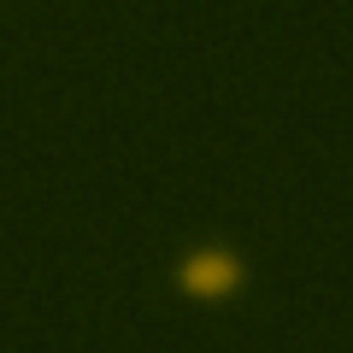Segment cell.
Returning <instances> with one entry per match:
<instances>
[{"label": "cell", "instance_id": "1", "mask_svg": "<svg viewBox=\"0 0 353 353\" xmlns=\"http://www.w3.org/2000/svg\"><path fill=\"white\" fill-rule=\"evenodd\" d=\"M176 289L189 294V301H230L241 289V259L224 248H201L189 259L176 265Z\"/></svg>", "mask_w": 353, "mask_h": 353}]
</instances>
